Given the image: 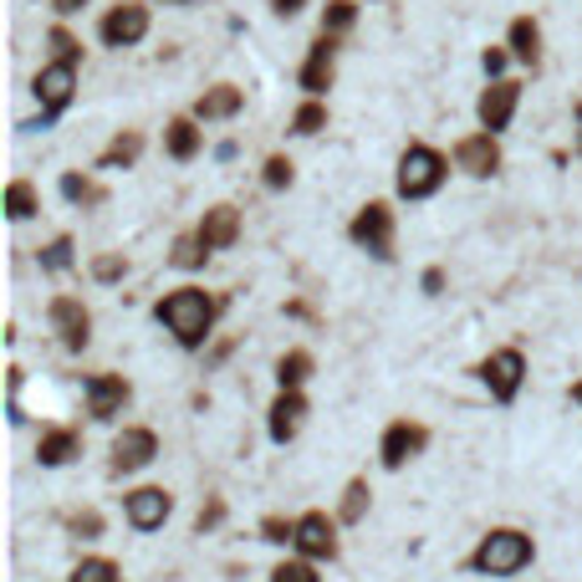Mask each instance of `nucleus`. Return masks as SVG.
I'll use <instances>...</instances> for the list:
<instances>
[{"instance_id":"nucleus-1","label":"nucleus","mask_w":582,"mask_h":582,"mask_svg":"<svg viewBox=\"0 0 582 582\" xmlns=\"http://www.w3.org/2000/svg\"><path fill=\"white\" fill-rule=\"evenodd\" d=\"M230 297L220 292H205V286H174L153 301V322L184 347V353H199V347L215 338V322L225 317Z\"/></svg>"},{"instance_id":"nucleus-2","label":"nucleus","mask_w":582,"mask_h":582,"mask_svg":"<svg viewBox=\"0 0 582 582\" xmlns=\"http://www.w3.org/2000/svg\"><path fill=\"white\" fill-rule=\"evenodd\" d=\"M532 562H537V541L526 537L522 526H491L476 541V552L465 557V568L476 572V578H516Z\"/></svg>"},{"instance_id":"nucleus-3","label":"nucleus","mask_w":582,"mask_h":582,"mask_svg":"<svg viewBox=\"0 0 582 582\" xmlns=\"http://www.w3.org/2000/svg\"><path fill=\"white\" fill-rule=\"evenodd\" d=\"M449 180V159L434 144H409L399 153V169H393V194H399L403 205H424L434 194L445 190Z\"/></svg>"},{"instance_id":"nucleus-4","label":"nucleus","mask_w":582,"mask_h":582,"mask_svg":"<svg viewBox=\"0 0 582 582\" xmlns=\"http://www.w3.org/2000/svg\"><path fill=\"white\" fill-rule=\"evenodd\" d=\"M347 240L358 246V251H368L374 261H393V240H399V215H393V205L388 199H368V205H358V215L347 220Z\"/></svg>"},{"instance_id":"nucleus-5","label":"nucleus","mask_w":582,"mask_h":582,"mask_svg":"<svg viewBox=\"0 0 582 582\" xmlns=\"http://www.w3.org/2000/svg\"><path fill=\"white\" fill-rule=\"evenodd\" d=\"M526 374H532V363H526L522 347H495V353H486V358L476 363L480 388H486L495 403H516V399H522Z\"/></svg>"},{"instance_id":"nucleus-6","label":"nucleus","mask_w":582,"mask_h":582,"mask_svg":"<svg viewBox=\"0 0 582 582\" xmlns=\"http://www.w3.org/2000/svg\"><path fill=\"white\" fill-rule=\"evenodd\" d=\"M31 92H36V103H42L36 128H52L77 98V67L72 61H46L42 72H36V82H31Z\"/></svg>"},{"instance_id":"nucleus-7","label":"nucleus","mask_w":582,"mask_h":582,"mask_svg":"<svg viewBox=\"0 0 582 582\" xmlns=\"http://www.w3.org/2000/svg\"><path fill=\"white\" fill-rule=\"evenodd\" d=\"M424 449H430V424H419V419H393V424H384V434H378V465H384V470L414 465Z\"/></svg>"},{"instance_id":"nucleus-8","label":"nucleus","mask_w":582,"mask_h":582,"mask_svg":"<svg viewBox=\"0 0 582 582\" xmlns=\"http://www.w3.org/2000/svg\"><path fill=\"white\" fill-rule=\"evenodd\" d=\"M516 107H522V82L516 77H495V82H486L476 98V118L486 134H506L511 123H516Z\"/></svg>"},{"instance_id":"nucleus-9","label":"nucleus","mask_w":582,"mask_h":582,"mask_svg":"<svg viewBox=\"0 0 582 582\" xmlns=\"http://www.w3.org/2000/svg\"><path fill=\"white\" fill-rule=\"evenodd\" d=\"M159 460V434L149 424H123L113 434V455H107V470L113 476H134V470H149Z\"/></svg>"},{"instance_id":"nucleus-10","label":"nucleus","mask_w":582,"mask_h":582,"mask_svg":"<svg viewBox=\"0 0 582 582\" xmlns=\"http://www.w3.org/2000/svg\"><path fill=\"white\" fill-rule=\"evenodd\" d=\"M338 516H328V511H301L297 516V557H307V562H338V552H343V541H338Z\"/></svg>"},{"instance_id":"nucleus-11","label":"nucleus","mask_w":582,"mask_h":582,"mask_svg":"<svg viewBox=\"0 0 582 582\" xmlns=\"http://www.w3.org/2000/svg\"><path fill=\"white\" fill-rule=\"evenodd\" d=\"M46 322H52V332H57V343L67 347V353H88L92 343V312L82 307V297H52L46 301Z\"/></svg>"},{"instance_id":"nucleus-12","label":"nucleus","mask_w":582,"mask_h":582,"mask_svg":"<svg viewBox=\"0 0 582 582\" xmlns=\"http://www.w3.org/2000/svg\"><path fill=\"white\" fill-rule=\"evenodd\" d=\"M338 52H343V36H332V31H322L307 46V61H301V72H297V88L307 98H328V88L338 82Z\"/></svg>"},{"instance_id":"nucleus-13","label":"nucleus","mask_w":582,"mask_h":582,"mask_svg":"<svg viewBox=\"0 0 582 582\" xmlns=\"http://www.w3.org/2000/svg\"><path fill=\"white\" fill-rule=\"evenodd\" d=\"M98 36H103V46H113V52L138 46L144 36H149V5H144V0H123V5H113V11L98 21Z\"/></svg>"},{"instance_id":"nucleus-14","label":"nucleus","mask_w":582,"mask_h":582,"mask_svg":"<svg viewBox=\"0 0 582 582\" xmlns=\"http://www.w3.org/2000/svg\"><path fill=\"white\" fill-rule=\"evenodd\" d=\"M307 414H312V399H307L301 388H276V399H271V409H266L271 445H292L301 434V424H307Z\"/></svg>"},{"instance_id":"nucleus-15","label":"nucleus","mask_w":582,"mask_h":582,"mask_svg":"<svg viewBox=\"0 0 582 582\" xmlns=\"http://www.w3.org/2000/svg\"><path fill=\"white\" fill-rule=\"evenodd\" d=\"M123 516L134 532H159L174 516V495L164 486H134V491H123Z\"/></svg>"},{"instance_id":"nucleus-16","label":"nucleus","mask_w":582,"mask_h":582,"mask_svg":"<svg viewBox=\"0 0 582 582\" xmlns=\"http://www.w3.org/2000/svg\"><path fill=\"white\" fill-rule=\"evenodd\" d=\"M82 393H88V414L98 424H113L128 409V399H134V384L123 374H88L82 378Z\"/></svg>"},{"instance_id":"nucleus-17","label":"nucleus","mask_w":582,"mask_h":582,"mask_svg":"<svg viewBox=\"0 0 582 582\" xmlns=\"http://www.w3.org/2000/svg\"><path fill=\"white\" fill-rule=\"evenodd\" d=\"M449 164L460 169V174H470V180H491V174H501V138L495 134H465L460 144H455V153H449Z\"/></svg>"},{"instance_id":"nucleus-18","label":"nucleus","mask_w":582,"mask_h":582,"mask_svg":"<svg viewBox=\"0 0 582 582\" xmlns=\"http://www.w3.org/2000/svg\"><path fill=\"white\" fill-rule=\"evenodd\" d=\"M194 236L205 240V251H230L240 240V209L236 205H209L205 215H199V225H194Z\"/></svg>"},{"instance_id":"nucleus-19","label":"nucleus","mask_w":582,"mask_h":582,"mask_svg":"<svg viewBox=\"0 0 582 582\" xmlns=\"http://www.w3.org/2000/svg\"><path fill=\"white\" fill-rule=\"evenodd\" d=\"M240 107H246V92H240L236 82H215V88H205L199 98H194L190 113L199 123H230Z\"/></svg>"},{"instance_id":"nucleus-20","label":"nucleus","mask_w":582,"mask_h":582,"mask_svg":"<svg viewBox=\"0 0 582 582\" xmlns=\"http://www.w3.org/2000/svg\"><path fill=\"white\" fill-rule=\"evenodd\" d=\"M199 149H205V128H199V118H194V113H180V118L164 123V153L174 159V164L199 159Z\"/></svg>"},{"instance_id":"nucleus-21","label":"nucleus","mask_w":582,"mask_h":582,"mask_svg":"<svg viewBox=\"0 0 582 582\" xmlns=\"http://www.w3.org/2000/svg\"><path fill=\"white\" fill-rule=\"evenodd\" d=\"M77 455H82V434L67 430V424H52V430H42V440H36V465H42V470H61V465H72Z\"/></svg>"},{"instance_id":"nucleus-22","label":"nucleus","mask_w":582,"mask_h":582,"mask_svg":"<svg viewBox=\"0 0 582 582\" xmlns=\"http://www.w3.org/2000/svg\"><path fill=\"white\" fill-rule=\"evenodd\" d=\"M144 144H149V138L138 134V128H123L118 138H113V144H107L103 153H98V174H113V169H134L138 159H144Z\"/></svg>"},{"instance_id":"nucleus-23","label":"nucleus","mask_w":582,"mask_h":582,"mask_svg":"<svg viewBox=\"0 0 582 582\" xmlns=\"http://www.w3.org/2000/svg\"><path fill=\"white\" fill-rule=\"evenodd\" d=\"M506 46H511V57L522 61V67H537L541 61V26H537V15H516L506 31Z\"/></svg>"},{"instance_id":"nucleus-24","label":"nucleus","mask_w":582,"mask_h":582,"mask_svg":"<svg viewBox=\"0 0 582 582\" xmlns=\"http://www.w3.org/2000/svg\"><path fill=\"white\" fill-rule=\"evenodd\" d=\"M61 199L77 209H98V205H107V190L92 174H82V169H67L61 174Z\"/></svg>"},{"instance_id":"nucleus-25","label":"nucleus","mask_w":582,"mask_h":582,"mask_svg":"<svg viewBox=\"0 0 582 582\" xmlns=\"http://www.w3.org/2000/svg\"><path fill=\"white\" fill-rule=\"evenodd\" d=\"M317 374V358L307 347H286L276 358V388H307V378Z\"/></svg>"},{"instance_id":"nucleus-26","label":"nucleus","mask_w":582,"mask_h":582,"mask_svg":"<svg viewBox=\"0 0 582 582\" xmlns=\"http://www.w3.org/2000/svg\"><path fill=\"white\" fill-rule=\"evenodd\" d=\"M36 209H42V194H36V184H31L26 174H15V180L5 184V215L21 225V220H31Z\"/></svg>"},{"instance_id":"nucleus-27","label":"nucleus","mask_w":582,"mask_h":582,"mask_svg":"<svg viewBox=\"0 0 582 582\" xmlns=\"http://www.w3.org/2000/svg\"><path fill=\"white\" fill-rule=\"evenodd\" d=\"M368 501H374V491H368V480L353 476L343 486V501H338V522L343 526H358L363 516H368Z\"/></svg>"},{"instance_id":"nucleus-28","label":"nucleus","mask_w":582,"mask_h":582,"mask_svg":"<svg viewBox=\"0 0 582 582\" xmlns=\"http://www.w3.org/2000/svg\"><path fill=\"white\" fill-rule=\"evenodd\" d=\"M322 128H328V103H322V98H307V103L292 113V128H286V134L292 138H317Z\"/></svg>"},{"instance_id":"nucleus-29","label":"nucleus","mask_w":582,"mask_h":582,"mask_svg":"<svg viewBox=\"0 0 582 582\" xmlns=\"http://www.w3.org/2000/svg\"><path fill=\"white\" fill-rule=\"evenodd\" d=\"M72 261H77V240L61 230V236H52L42 246V271L46 276H61V271H72Z\"/></svg>"},{"instance_id":"nucleus-30","label":"nucleus","mask_w":582,"mask_h":582,"mask_svg":"<svg viewBox=\"0 0 582 582\" xmlns=\"http://www.w3.org/2000/svg\"><path fill=\"white\" fill-rule=\"evenodd\" d=\"M67 582H123V568L113 557H82Z\"/></svg>"},{"instance_id":"nucleus-31","label":"nucleus","mask_w":582,"mask_h":582,"mask_svg":"<svg viewBox=\"0 0 582 582\" xmlns=\"http://www.w3.org/2000/svg\"><path fill=\"white\" fill-rule=\"evenodd\" d=\"M205 261H209V251H205V240L194 236V230L174 240V251H169V266H180V271H199Z\"/></svg>"},{"instance_id":"nucleus-32","label":"nucleus","mask_w":582,"mask_h":582,"mask_svg":"<svg viewBox=\"0 0 582 582\" xmlns=\"http://www.w3.org/2000/svg\"><path fill=\"white\" fill-rule=\"evenodd\" d=\"M261 184H266L271 194L292 190V184H297V164H292V159H286V153H271L266 164H261Z\"/></svg>"},{"instance_id":"nucleus-33","label":"nucleus","mask_w":582,"mask_h":582,"mask_svg":"<svg viewBox=\"0 0 582 582\" xmlns=\"http://www.w3.org/2000/svg\"><path fill=\"white\" fill-rule=\"evenodd\" d=\"M353 21H358V0H328L322 5V31H332V36H347Z\"/></svg>"},{"instance_id":"nucleus-34","label":"nucleus","mask_w":582,"mask_h":582,"mask_svg":"<svg viewBox=\"0 0 582 582\" xmlns=\"http://www.w3.org/2000/svg\"><path fill=\"white\" fill-rule=\"evenodd\" d=\"M46 52H52V61H72V67H82V42H77L67 26L46 31Z\"/></svg>"},{"instance_id":"nucleus-35","label":"nucleus","mask_w":582,"mask_h":582,"mask_svg":"<svg viewBox=\"0 0 582 582\" xmlns=\"http://www.w3.org/2000/svg\"><path fill=\"white\" fill-rule=\"evenodd\" d=\"M261 541H271V547H292L297 541V516H261Z\"/></svg>"},{"instance_id":"nucleus-36","label":"nucleus","mask_w":582,"mask_h":582,"mask_svg":"<svg viewBox=\"0 0 582 582\" xmlns=\"http://www.w3.org/2000/svg\"><path fill=\"white\" fill-rule=\"evenodd\" d=\"M271 582H322V578H317V562H307V557H286V562L271 568Z\"/></svg>"},{"instance_id":"nucleus-37","label":"nucleus","mask_w":582,"mask_h":582,"mask_svg":"<svg viewBox=\"0 0 582 582\" xmlns=\"http://www.w3.org/2000/svg\"><path fill=\"white\" fill-rule=\"evenodd\" d=\"M123 276H128V255L107 251V255H98V261H92V282L113 286V282H123Z\"/></svg>"},{"instance_id":"nucleus-38","label":"nucleus","mask_w":582,"mask_h":582,"mask_svg":"<svg viewBox=\"0 0 582 582\" xmlns=\"http://www.w3.org/2000/svg\"><path fill=\"white\" fill-rule=\"evenodd\" d=\"M67 532L82 541H98L103 537V516H98V511H72V516H67Z\"/></svg>"},{"instance_id":"nucleus-39","label":"nucleus","mask_w":582,"mask_h":582,"mask_svg":"<svg viewBox=\"0 0 582 582\" xmlns=\"http://www.w3.org/2000/svg\"><path fill=\"white\" fill-rule=\"evenodd\" d=\"M220 522H225V495H209L205 506H199V516H194V532L205 537V532H215Z\"/></svg>"},{"instance_id":"nucleus-40","label":"nucleus","mask_w":582,"mask_h":582,"mask_svg":"<svg viewBox=\"0 0 582 582\" xmlns=\"http://www.w3.org/2000/svg\"><path fill=\"white\" fill-rule=\"evenodd\" d=\"M506 61H511V46H486V52H480V72L495 82V77L506 72Z\"/></svg>"},{"instance_id":"nucleus-41","label":"nucleus","mask_w":582,"mask_h":582,"mask_svg":"<svg viewBox=\"0 0 582 582\" xmlns=\"http://www.w3.org/2000/svg\"><path fill=\"white\" fill-rule=\"evenodd\" d=\"M419 286H424V297H440V292H445V271L430 266L424 276H419Z\"/></svg>"},{"instance_id":"nucleus-42","label":"nucleus","mask_w":582,"mask_h":582,"mask_svg":"<svg viewBox=\"0 0 582 582\" xmlns=\"http://www.w3.org/2000/svg\"><path fill=\"white\" fill-rule=\"evenodd\" d=\"M52 11L67 21V15H82V11H88V0H52Z\"/></svg>"},{"instance_id":"nucleus-43","label":"nucleus","mask_w":582,"mask_h":582,"mask_svg":"<svg viewBox=\"0 0 582 582\" xmlns=\"http://www.w3.org/2000/svg\"><path fill=\"white\" fill-rule=\"evenodd\" d=\"M301 5H307V0H271V11L282 15V21H292V15H297Z\"/></svg>"},{"instance_id":"nucleus-44","label":"nucleus","mask_w":582,"mask_h":582,"mask_svg":"<svg viewBox=\"0 0 582 582\" xmlns=\"http://www.w3.org/2000/svg\"><path fill=\"white\" fill-rule=\"evenodd\" d=\"M572 403H578V409H582V378H578V384H572Z\"/></svg>"},{"instance_id":"nucleus-45","label":"nucleus","mask_w":582,"mask_h":582,"mask_svg":"<svg viewBox=\"0 0 582 582\" xmlns=\"http://www.w3.org/2000/svg\"><path fill=\"white\" fill-rule=\"evenodd\" d=\"M578 118H582V107H578ZM578 159H582V128H578Z\"/></svg>"},{"instance_id":"nucleus-46","label":"nucleus","mask_w":582,"mask_h":582,"mask_svg":"<svg viewBox=\"0 0 582 582\" xmlns=\"http://www.w3.org/2000/svg\"><path fill=\"white\" fill-rule=\"evenodd\" d=\"M174 5H190V0H174Z\"/></svg>"}]
</instances>
